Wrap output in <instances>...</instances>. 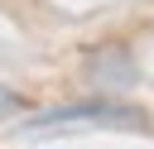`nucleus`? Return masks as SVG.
<instances>
[{"label":"nucleus","mask_w":154,"mask_h":149,"mask_svg":"<svg viewBox=\"0 0 154 149\" xmlns=\"http://www.w3.org/2000/svg\"><path fill=\"white\" fill-rule=\"evenodd\" d=\"M14 111H24V96L10 91V87H0V115H14Z\"/></svg>","instance_id":"7ed1b4c3"},{"label":"nucleus","mask_w":154,"mask_h":149,"mask_svg":"<svg viewBox=\"0 0 154 149\" xmlns=\"http://www.w3.org/2000/svg\"><path fill=\"white\" fill-rule=\"evenodd\" d=\"M63 125H144V111L120 101H77V106H53L34 115L24 130H63Z\"/></svg>","instance_id":"f257e3e1"},{"label":"nucleus","mask_w":154,"mask_h":149,"mask_svg":"<svg viewBox=\"0 0 154 149\" xmlns=\"http://www.w3.org/2000/svg\"><path fill=\"white\" fill-rule=\"evenodd\" d=\"M91 72H96L101 87H125V82H135V62H130L125 53H101Z\"/></svg>","instance_id":"f03ea898"}]
</instances>
